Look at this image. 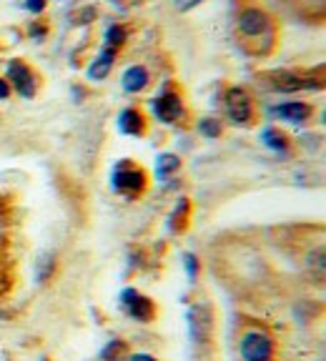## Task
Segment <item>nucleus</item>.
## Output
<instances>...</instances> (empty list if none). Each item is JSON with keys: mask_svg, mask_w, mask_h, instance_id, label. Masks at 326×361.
Wrapping results in <instances>:
<instances>
[{"mask_svg": "<svg viewBox=\"0 0 326 361\" xmlns=\"http://www.w3.org/2000/svg\"><path fill=\"white\" fill-rule=\"evenodd\" d=\"M239 33L251 43H266V51L274 48V20L261 8H246L239 16Z\"/></svg>", "mask_w": 326, "mask_h": 361, "instance_id": "1", "label": "nucleus"}, {"mask_svg": "<svg viewBox=\"0 0 326 361\" xmlns=\"http://www.w3.org/2000/svg\"><path fill=\"white\" fill-rule=\"evenodd\" d=\"M111 186L116 193L126 198H135L141 196L148 186V176L141 166L131 164V161H121L116 169H113V176H111Z\"/></svg>", "mask_w": 326, "mask_h": 361, "instance_id": "2", "label": "nucleus"}, {"mask_svg": "<svg viewBox=\"0 0 326 361\" xmlns=\"http://www.w3.org/2000/svg\"><path fill=\"white\" fill-rule=\"evenodd\" d=\"M271 88L282 90V93H296V90H319L324 88L321 75L314 73H294V71H276L269 73Z\"/></svg>", "mask_w": 326, "mask_h": 361, "instance_id": "3", "label": "nucleus"}, {"mask_svg": "<svg viewBox=\"0 0 326 361\" xmlns=\"http://www.w3.org/2000/svg\"><path fill=\"white\" fill-rule=\"evenodd\" d=\"M276 344L274 338L269 336L266 331H246L241 338V359L243 361H271L274 359Z\"/></svg>", "mask_w": 326, "mask_h": 361, "instance_id": "4", "label": "nucleus"}, {"mask_svg": "<svg viewBox=\"0 0 326 361\" xmlns=\"http://www.w3.org/2000/svg\"><path fill=\"white\" fill-rule=\"evenodd\" d=\"M188 326H191V336H193L196 344H201V346L211 344V338H214V329H216L214 309H211L208 304L191 306V311H188Z\"/></svg>", "mask_w": 326, "mask_h": 361, "instance_id": "5", "label": "nucleus"}, {"mask_svg": "<svg viewBox=\"0 0 326 361\" xmlns=\"http://www.w3.org/2000/svg\"><path fill=\"white\" fill-rule=\"evenodd\" d=\"M121 304H123V309L128 311L131 319H135V322H141V324H151L158 314L153 299L141 296L135 288H126V291L121 293Z\"/></svg>", "mask_w": 326, "mask_h": 361, "instance_id": "6", "label": "nucleus"}, {"mask_svg": "<svg viewBox=\"0 0 326 361\" xmlns=\"http://www.w3.org/2000/svg\"><path fill=\"white\" fill-rule=\"evenodd\" d=\"M226 113L236 126H246L253 118V101L243 88L226 90Z\"/></svg>", "mask_w": 326, "mask_h": 361, "instance_id": "7", "label": "nucleus"}, {"mask_svg": "<svg viewBox=\"0 0 326 361\" xmlns=\"http://www.w3.org/2000/svg\"><path fill=\"white\" fill-rule=\"evenodd\" d=\"M8 80H11L13 88H16L23 98H33L35 90H38V83H35V73L23 61L8 63Z\"/></svg>", "mask_w": 326, "mask_h": 361, "instance_id": "8", "label": "nucleus"}, {"mask_svg": "<svg viewBox=\"0 0 326 361\" xmlns=\"http://www.w3.org/2000/svg\"><path fill=\"white\" fill-rule=\"evenodd\" d=\"M153 113H156V118L163 121V123H176V121H181L186 116V108L183 101L176 93H163L153 103Z\"/></svg>", "mask_w": 326, "mask_h": 361, "instance_id": "9", "label": "nucleus"}, {"mask_svg": "<svg viewBox=\"0 0 326 361\" xmlns=\"http://www.w3.org/2000/svg\"><path fill=\"white\" fill-rule=\"evenodd\" d=\"M146 118L138 108H126L119 116V128L126 135H146Z\"/></svg>", "mask_w": 326, "mask_h": 361, "instance_id": "10", "label": "nucleus"}, {"mask_svg": "<svg viewBox=\"0 0 326 361\" xmlns=\"http://www.w3.org/2000/svg\"><path fill=\"white\" fill-rule=\"evenodd\" d=\"M276 113L282 116V118L291 121V123H304L314 116V108L309 103H301V101H289V103H282V106L276 108Z\"/></svg>", "mask_w": 326, "mask_h": 361, "instance_id": "11", "label": "nucleus"}, {"mask_svg": "<svg viewBox=\"0 0 326 361\" xmlns=\"http://www.w3.org/2000/svg\"><path fill=\"white\" fill-rule=\"evenodd\" d=\"M113 61H116V51H111V48H103L101 56L96 58V61L90 63L88 68V75L93 80H103L108 78V73L113 71Z\"/></svg>", "mask_w": 326, "mask_h": 361, "instance_id": "12", "label": "nucleus"}, {"mask_svg": "<svg viewBox=\"0 0 326 361\" xmlns=\"http://www.w3.org/2000/svg\"><path fill=\"white\" fill-rule=\"evenodd\" d=\"M191 214H193L191 201H188V198H181L179 206H176L174 214H171V231L183 233L186 228H188V224H191Z\"/></svg>", "mask_w": 326, "mask_h": 361, "instance_id": "13", "label": "nucleus"}, {"mask_svg": "<svg viewBox=\"0 0 326 361\" xmlns=\"http://www.w3.org/2000/svg\"><path fill=\"white\" fill-rule=\"evenodd\" d=\"M148 71L143 66H131L123 73V90L126 93H138L148 85Z\"/></svg>", "mask_w": 326, "mask_h": 361, "instance_id": "14", "label": "nucleus"}, {"mask_svg": "<svg viewBox=\"0 0 326 361\" xmlns=\"http://www.w3.org/2000/svg\"><path fill=\"white\" fill-rule=\"evenodd\" d=\"M264 143L269 148H274V151H289V146H291V138H289L284 130L279 128H266L264 130Z\"/></svg>", "mask_w": 326, "mask_h": 361, "instance_id": "15", "label": "nucleus"}, {"mask_svg": "<svg viewBox=\"0 0 326 361\" xmlns=\"http://www.w3.org/2000/svg\"><path fill=\"white\" fill-rule=\"evenodd\" d=\"M35 274H38V281L40 283H48L56 274V256L53 254H43L35 264Z\"/></svg>", "mask_w": 326, "mask_h": 361, "instance_id": "16", "label": "nucleus"}, {"mask_svg": "<svg viewBox=\"0 0 326 361\" xmlns=\"http://www.w3.org/2000/svg\"><path fill=\"white\" fill-rule=\"evenodd\" d=\"M179 166H181V161H179V156H174V153H163V156H158V161H156L158 178H166L169 173L179 171Z\"/></svg>", "mask_w": 326, "mask_h": 361, "instance_id": "17", "label": "nucleus"}, {"mask_svg": "<svg viewBox=\"0 0 326 361\" xmlns=\"http://www.w3.org/2000/svg\"><path fill=\"white\" fill-rule=\"evenodd\" d=\"M126 354H128V346H126V341L116 338V341H111V344L101 351V359L103 361H121Z\"/></svg>", "mask_w": 326, "mask_h": 361, "instance_id": "18", "label": "nucleus"}, {"mask_svg": "<svg viewBox=\"0 0 326 361\" xmlns=\"http://www.w3.org/2000/svg\"><path fill=\"white\" fill-rule=\"evenodd\" d=\"M126 38H128V30H126L123 25H111L106 33V48L116 51V48H121V45L126 43Z\"/></svg>", "mask_w": 326, "mask_h": 361, "instance_id": "19", "label": "nucleus"}, {"mask_svg": "<svg viewBox=\"0 0 326 361\" xmlns=\"http://www.w3.org/2000/svg\"><path fill=\"white\" fill-rule=\"evenodd\" d=\"M198 128H201V133L206 135V138H219L221 135V121L216 118H201L198 121Z\"/></svg>", "mask_w": 326, "mask_h": 361, "instance_id": "20", "label": "nucleus"}, {"mask_svg": "<svg viewBox=\"0 0 326 361\" xmlns=\"http://www.w3.org/2000/svg\"><path fill=\"white\" fill-rule=\"evenodd\" d=\"M73 23H78V25H85V23H90L93 18H96V8H83V11L73 13Z\"/></svg>", "mask_w": 326, "mask_h": 361, "instance_id": "21", "label": "nucleus"}, {"mask_svg": "<svg viewBox=\"0 0 326 361\" xmlns=\"http://www.w3.org/2000/svg\"><path fill=\"white\" fill-rule=\"evenodd\" d=\"M11 288H13V276L3 269V266H0V296H6Z\"/></svg>", "mask_w": 326, "mask_h": 361, "instance_id": "22", "label": "nucleus"}, {"mask_svg": "<svg viewBox=\"0 0 326 361\" xmlns=\"http://www.w3.org/2000/svg\"><path fill=\"white\" fill-rule=\"evenodd\" d=\"M203 0H174V6L179 8L181 13H186V11H193L196 6H201Z\"/></svg>", "mask_w": 326, "mask_h": 361, "instance_id": "23", "label": "nucleus"}, {"mask_svg": "<svg viewBox=\"0 0 326 361\" xmlns=\"http://www.w3.org/2000/svg\"><path fill=\"white\" fill-rule=\"evenodd\" d=\"M186 269H188V276L191 279H196L198 276V261H196V256H186Z\"/></svg>", "mask_w": 326, "mask_h": 361, "instance_id": "24", "label": "nucleus"}, {"mask_svg": "<svg viewBox=\"0 0 326 361\" xmlns=\"http://www.w3.org/2000/svg\"><path fill=\"white\" fill-rule=\"evenodd\" d=\"M43 8H45V0H25V11L43 13Z\"/></svg>", "mask_w": 326, "mask_h": 361, "instance_id": "25", "label": "nucleus"}, {"mask_svg": "<svg viewBox=\"0 0 326 361\" xmlns=\"http://www.w3.org/2000/svg\"><path fill=\"white\" fill-rule=\"evenodd\" d=\"M8 96H11V83L0 78V101H6Z\"/></svg>", "mask_w": 326, "mask_h": 361, "instance_id": "26", "label": "nucleus"}, {"mask_svg": "<svg viewBox=\"0 0 326 361\" xmlns=\"http://www.w3.org/2000/svg\"><path fill=\"white\" fill-rule=\"evenodd\" d=\"M128 361H158L156 356H151V354H133Z\"/></svg>", "mask_w": 326, "mask_h": 361, "instance_id": "27", "label": "nucleus"}, {"mask_svg": "<svg viewBox=\"0 0 326 361\" xmlns=\"http://www.w3.org/2000/svg\"><path fill=\"white\" fill-rule=\"evenodd\" d=\"M30 35H33V38H43L45 28H43V25H33V28H30Z\"/></svg>", "mask_w": 326, "mask_h": 361, "instance_id": "28", "label": "nucleus"}]
</instances>
